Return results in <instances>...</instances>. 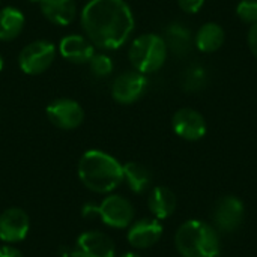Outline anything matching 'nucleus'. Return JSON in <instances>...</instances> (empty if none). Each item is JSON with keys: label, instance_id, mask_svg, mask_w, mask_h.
I'll list each match as a JSON object with an SVG mask.
<instances>
[{"label": "nucleus", "instance_id": "1", "mask_svg": "<svg viewBox=\"0 0 257 257\" xmlns=\"http://www.w3.org/2000/svg\"><path fill=\"white\" fill-rule=\"evenodd\" d=\"M80 24L95 47L117 50L134 30V15L125 0H89L81 9Z\"/></svg>", "mask_w": 257, "mask_h": 257}, {"label": "nucleus", "instance_id": "2", "mask_svg": "<svg viewBox=\"0 0 257 257\" xmlns=\"http://www.w3.org/2000/svg\"><path fill=\"white\" fill-rule=\"evenodd\" d=\"M78 178L87 190L107 194L123 182V166L107 152L90 149L78 161Z\"/></svg>", "mask_w": 257, "mask_h": 257}, {"label": "nucleus", "instance_id": "3", "mask_svg": "<svg viewBox=\"0 0 257 257\" xmlns=\"http://www.w3.org/2000/svg\"><path fill=\"white\" fill-rule=\"evenodd\" d=\"M175 245L182 257H218L221 251L218 232L200 220L185 221L175 235Z\"/></svg>", "mask_w": 257, "mask_h": 257}, {"label": "nucleus", "instance_id": "4", "mask_svg": "<svg viewBox=\"0 0 257 257\" xmlns=\"http://www.w3.org/2000/svg\"><path fill=\"white\" fill-rule=\"evenodd\" d=\"M167 53L169 50L163 36L157 33H145L131 42L128 59L136 71L146 75L163 68L167 59Z\"/></svg>", "mask_w": 257, "mask_h": 257}, {"label": "nucleus", "instance_id": "5", "mask_svg": "<svg viewBox=\"0 0 257 257\" xmlns=\"http://www.w3.org/2000/svg\"><path fill=\"white\" fill-rule=\"evenodd\" d=\"M84 217H98L105 226L113 229L130 227L134 218V208L131 202L122 196H107L98 206L86 205L83 208Z\"/></svg>", "mask_w": 257, "mask_h": 257}, {"label": "nucleus", "instance_id": "6", "mask_svg": "<svg viewBox=\"0 0 257 257\" xmlns=\"http://www.w3.org/2000/svg\"><path fill=\"white\" fill-rule=\"evenodd\" d=\"M56 59V47L53 42L38 39L27 44L18 54V66L27 75H39L45 72Z\"/></svg>", "mask_w": 257, "mask_h": 257}, {"label": "nucleus", "instance_id": "7", "mask_svg": "<svg viewBox=\"0 0 257 257\" xmlns=\"http://www.w3.org/2000/svg\"><path fill=\"white\" fill-rule=\"evenodd\" d=\"M48 120L60 130H75L84 120V110L81 105L69 98H59L51 101L45 108Z\"/></svg>", "mask_w": 257, "mask_h": 257}, {"label": "nucleus", "instance_id": "8", "mask_svg": "<svg viewBox=\"0 0 257 257\" xmlns=\"http://www.w3.org/2000/svg\"><path fill=\"white\" fill-rule=\"evenodd\" d=\"M148 87L146 75L139 71H125L111 84V96L116 102L128 105L139 101Z\"/></svg>", "mask_w": 257, "mask_h": 257}, {"label": "nucleus", "instance_id": "9", "mask_svg": "<svg viewBox=\"0 0 257 257\" xmlns=\"http://www.w3.org/2000/svg\"><path fill=\"white\" fill-rule=\"evenodd\" d=\"M245 208L239 197L236 196H226L221 197L214 208V223L220 232H235L244 221Z\"/></svg>", "mask_w": 257, "mask_h": 257}, {"label": "nucleus", "instance_id": "10", "mask_svg": "<svg viewBox=\"0 0 257 257\" xmlns=\"http://www.w3.org/2000/svg\"><path fill=\"white\" fill-rule=\"evenodd\" d=\"M172 128L175 134L187 142H197L205 137L208 125L202 113L194 108H179L172 117Z\"/></svg>", "mask_w": 257, "mask_h": 257}, {"label": "nucleus", "instance_id": "11", "mask_svg": "<svg viewBox=\"0 0 257 257\" xmlns=\"http://www.w3.org/2000/svg\"><path fill=\"white\" fill-rule=\"evenodd\" d=\"M72 257H116L113 241L102 232L89 230L78 236Z\"/></svg>", "mask_w": 257, "mask_h": 257}, {"label": "nucleus", "instance_id": "12", "mask_svg": "<svg viewBox=\"0 0 257 257\" xmlns=\"http://www.w3.org/2000/svg\"><path fill=\"white\" fill-rule=\"evenodd\" d=\"M30 229L29 215L20 208H9L0 214V239L6 244H17L26 239Z\"/></svg>", "mask_w": 257, "mask_h": 257}, {"label": "nucleus", "instance_id": "13", "mask_svg": "<svg viewBox=\"0 0 257 257\" xmlns=\"http://www.w3.org/2000/svg\"><path fill=\"white\" fill-rule=\"evenodd\" d=\"M128 242L136 248H149L163 236V226L157 218H143L130 226Z\"/></svg>", "mask_w": 257, "mask_h": 257}, {"label": "nucleus", "instance_id": "14", "mask_svg": "<svg viewBox=\"0 0 257 257\" xmlns=\"http://www.w3.org/2000/svg\"><path fill=\"white\" fill-rule=\"evenodd\" d=\"M59 51L63 59L83 65L89 63L95 54V45L83 35H68L59 42Z\"/></svg>", "mask_w": 257, "mask_h": 257}, {"label": "nucleus", "instance_id": "15", "mask_svg": "<svg viewBox=\"0 0 257 257\" xmlns=\"http://www.w3.org/2000/svg\"><path fill=\"white\" fill-rule=\"evenodd\" d=\"M38 3L42 15L56 26H69L77 14L74 0H30Z\"/></svg>", "mask_w": 257, "mask_h": 257}, {"label": "nucleus", "instance_id": "16", "mask_svg": "<svg viewBox=\"0 0 257 257\" xmlns=\"http://www.w3.org/2000/svg\"><path fill=\"white\" fill-rule=\"evenodd\" d=\"M163 39L167 45V50L179 57L188 54L194 45V36L182 23H170L164 29Z\"/></svg>", "mask_w": 257, "mask_h": 257}, {"label": "nucleus", "instance_id": "17", "mask_svg": "<svg viewBox=\"0 0 257 257\" xmlns=\"http://www.w3.org/2000/svg\"><path fill=\"white\" fill-rule=\"evenodd\" d=\"M224 29L218 23H205L194 36V45L202 53H215L224 44Z\"/></svg>", "mask_w": 257, "mask_h": 257}, {"label": "nucleus", "instance_id": "18", "mask_svg": "<svg viewBox=\"0 0 257 257\" xmlns=\"http://www.w3.org/2000/svg\"><path fill=\"white\" fill-rule=\"evenodd\" d=\"M148 206L157 220L169 218L176 209V196L167 187H155L149 194Z\"/></svg>", "mask_w": 257, "mask_h": 257}, {"label": "nucleus", "instance_id": "19", "mask_svg": "<svg viewBox=\"0 0 257 257\" xmlns=\"http://www.w3.org/2000/svg\"><path fill=\"white\" fill-rule=\"evenodd\" d=\"M26 18L18 8L6 6L0 9V41H12L24 29Z\"/></svg>", "mask_w": 257, "mask_h": 257}, {"label": "nucleus", "instance_id": "20", "mask_svg": "<svg viewBox=\"0 0 257 257\" xmlns=\"http://www.w3.org/2000/svg\"><path fill=\"white\" fill-rule=\"evenodd\" d=\"M123 181L128 184L130 190L133 193H143L152 181V175L148 167H145L140 163H126L123 166Z\"/></svg>", "mask_w": 257, "mask_h": 257}, {"label": "nucleus", "instance_id": "21", "mask_svg": "<svg viewBox=\"0 0 257 257\" xmlns=\"http://www.w3.org/2000/svg\"><path fill=\"white\" fill-rule=\"evenodd\" d=\"M206 80V71L199 65H193L184 71L181 77V86L185 92H199L205 87Z\"/></svg>", "mask_w": 257, "mask_h": 257}, {"label": "nucleus", "instance_id": "22", "mask_svg": "<svg viewBox=\"0 0 257 257\" xmlns=\"http://www.w3.org/2000/svg\"><path fill=\"white\" fill-rule=\"evenodd\" d=\"M113 68H114V65H113L111 57L104 53H95L92 56V59L89 60V69H90L92 75L96 78L108 77L113 72Z\"/></svg>", "mask_w": 257, "mask_h": 257}, {"label": "nucleus", "instance_id": "23", "mask_svg": "<svg viewBox=\"0 0 257 257\" xmlns=\"http://www.w3.org/2000/svg\"><path fill=\"white\" fill-rule=\"evenodd\" d=\"M236 15L247 24L257 23V0H241L236 6Z\"/></svg>", "mask_w": 257, "mask_h": 257}, {"label": "nucleus", "instance_id": "24", "mask_svg": "<svg viewBox=\"0 0 257 257\" xmlns=\"http://www.w3.org/2000/svg\"><path fill=\"white\" fill-rule=\"evenodd\" d=\"M178 5L187 14H196L203 8L205 0H178Z\"/></svg>", "mask_w": 257, "mask_h": 257}, {"label": "nucleus", "instance_id": "25", "mask_svg": "<svg viewBox=\"0 0 257 257\" xmlns=\"http://www.w3.org/2000/svg\"><path fill=\"white\" fill-rule=\"evenodd\" d=\"M247 44L250 51L253 53V56L257 59V23L250 24L248 33H247Z\"/></svg>", "mask_w": 257, "mask_h": 257}, {"label": "nucleus", "instance_id": "26", "mask_svg": "<svg viewBox=\"0 0 257 257\" xmlns=\"http://www.w3.org/2000/svg\"><path fill=\"white\" fill-rule=\"evenodd\" d=\"M0 257H23V254L11 245H3L0 247Z\"/></svg>", "mask_w": 257, "mask_h": 257}, {"label": "nucleus", "instance_id": "27", "mask_svg": "<svg viewBox=\"0 0 257 257\" xmlns=\"http://www.w3.org/2000/svg\"><path fill=\"white\" fill-rule=\"evenodd\" d=\"M122 257H142V256H139V254H136V253H126V254H123Z\"/></svg>", "mask_w": 257, "mask_h": 257}, {"label": "nucleus", "instance_id": "28", "mask_svg": "<svg viewBox=\"0 0 257 257\" xmlns=\"http://www.w3.org/2000/svg\"><path fill=\"white\" fill-rule=\"evenodd\" d=\"M3 66H5V62H3V57L0 56V72H2V69H3Z\"/></svg>", "mask_w": 257, "mask_h": 257}, {"label": "nucleus", "instance_id": "29", "mask_svg": "<svg viewBox=\"0 0 257 257\" xmlns=\"http://www.w3.org/2000/svg\"><path fill=\"white\" fill-rule=\"evenodd\" d=\"M0 2H2V0H0Z\"/></svg>", "mask_w": 257, "mask_h": 257}]
</instances>
